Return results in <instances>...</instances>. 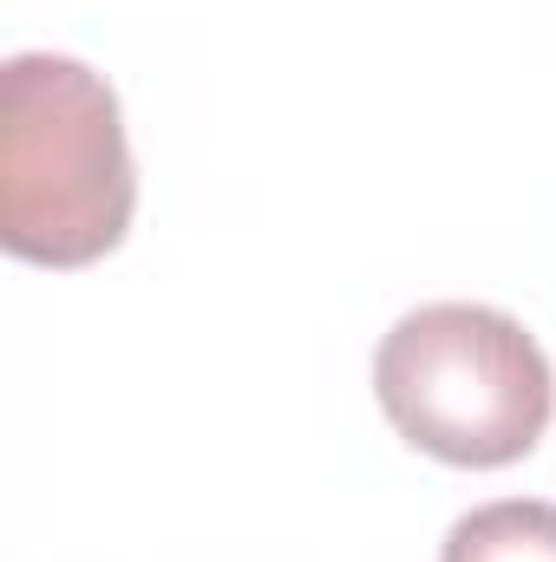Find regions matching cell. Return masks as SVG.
I'll list each match as a JSON object with an SVG mask.
<instances>
[{
    "mask_svg": "<svg viewBox=\"0 0 556 562\" xmlns=\"http://www.w3.org/2000/svg\"><path fill=\"white\" fill-rule=\"evenodd\" d=\"M138 210L119 92L66 53L0 66V249L33 269L105 262Z\"/></svg>",
    "mask_w": 556,
    "mask_h": 562,
    "instance_id": "6da1fadb",
    "label": "cell"
},
{
    "mask_svg": "<svg viewBox=\"0 0 556 562\" xmlns=\"http://www.w3.org/2000/svg\"><path fill=\"white\" fill-rule=\"evenodd\" d=\"M387 425L452 471H504L551 431L556 373L524 321L478 301H432L387 327L374 353Z\"/></svg>",
    "mask_w": 556,
    "mask_h": 562,
    "instance_id": "7a4b0ae2",
    "label": "cell"
},
{
    "mask_svg": "<svg viewBox=\"0 0 556 562\" xmlns=\"http://www.w3.org/2000/svg\"><path fill=\"white\" fill-rule=\"evenodd\" d=\"M438 562H556V504L544 497L478 504L445 530Z\"/></svg>",
    "mask_w": 556,
    "mask_h": 562,
    "instance_id": "3957f363",
    "label": "cell"
}]
</instances>
